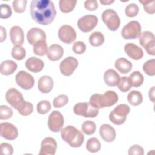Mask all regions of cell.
<instances>
[{"mask_svg":"<svg viewBox=\"0 0 155 155\" xmlns=\"http://www.w3.org/2000/svg\"><path fill=\"white\" fill-rule=\"evenodd\" d=\"M130 108L128 105L124 104H119L110 112L109 119L110 121L115 125H122L125 122L127 116L130 113Z\"/></svg>","mask_w":155,"mask_h":155,"instance_id":"277c9868","label":"cell"},{"mask_svg":"<svg viewBox=\"0 0 155 155\" xmlns=\"http://www.w3.org/2000/svg\"><path fill=\"white\" fill-rule=\"evenodd\" d=\"M25 65L29 71L33 73H38L43 69L44 63L42 60L36 57H31L26 60Z\"/></svg>","mask_w":155,"mask_h":155,"instance_id":"7402d4cb","label":"cell"},{"mask_svg":"<svg viewBox=\"0 0 155 155\" xmlns=\"http://www.w3.org/2000/svg\"><path fill=\"white\" fill-rule=\"evenodd\" d=\"M142 4L145 11L149 14H154L155 13V1H139Z\"/></svg>","mask_w":155,"mask_h":155,"instance_id":"7bdbcfd3","label":"cell"},{"mask_svg":"<svg viewBox=\"0 0 155 155\" xmlns=\"http://www.w3.org/2000/svg\"><path fill=\"white\" fill-rule=\"evenodd\" d=\"M58 37L62 42L69 44L75 41L76 32L71 26L63 25L59 29Z\"/></svg>","mask_w":155,"mask_h":155,"instance_id":"4fadbf2b","label":"cell"},{"mask_svg":"<svg viewBox=\"0 0 155 155\" xmlns=\"http://www.w3.org/2000/svg\"><path fill=\"white\" fill-rule=\"evenodd\" d=\"M13 115V110L7 105L0 106V119L2 120L8 119Z\"/></svg>","mask_w":155,"mask_h":155,"instance_id":"b9f144b4","label":"cell"},{"mask_svg":"<svg viewBox=\"0 0 155 155\" xmlns=\"http://www.w3.org/2000/svg\"><path fill=\"white\" fill-rule=\"evenodd\" d=\"M15 79L18 85L24 90H27L32 88L35 84L33 77L24 70L19 71L16 74Z\"/></svg>","mask_w":155,"mask_h":155,"instance_id":"8fae6325","label":"cell"},{"mask_svg":"<svg viewBox=\"0 0 155 155\" xmlns=\"http://www.w3.org/2000/svg\"><path fill=\"white\" fill-rule=\"evenodd\" d=\"M132 87L137 88L141 86L143 82V76L140 72L138 71H133L128 77Z\"/></svg>","mask_w":155,"mask_h":155,"instance_id":"f1b7e54d","label":"cell"},{"mask_svg":"<svg viewBox=\"0 0 155 155\" xmlns=\"http://www.w3.org/2000/svg\"><path fill=\"white\" fill-rule=\"evenodd\" d=\"M46 54L49 60L56 61L62 57L64 54V49L61 45L54 44L48 47Z\"/></svg>","mask_w":155,"mask_h":155,"instance_id":"44dd1931","label":"cell"},{"mask_svg":"<svg viewBox=\"0 0 155 155\" xmlns=\"http://www.w3.org/2000/svg\"><path fill=\"white\" fill-rule=\"evenodd\" d=\"M129 155H143V148L139 145H134L128 150Z\"/></svg>","mask_w":155,"mask_h":155,"instance_id":"bcb514c9","label":"cell"},{"mask_svg":"<svg viewBox=\"0 0 155 155\" xmlns=\"http://www.w3.org/2000/svg\"><path fill=\"white\" fill-rule=\"evenodd\" d=\"M61 136L64 142L74 148L81 147L84 141V136L82 132L72 125L61 129Z\"/></svg>","mask_w":155,"mask_h":155,"instance_id":"3957f363","label":"cell"},{"mask_svg":"<svg viewBox=\"0 0 155 155\" xmlns=\"http://www.w3.org/2000/svg\"><path fill=\"white\" fill-rule=\"evenodd\" d=\"M64 124L62 114L58 111H53L49 115L48 119V127L50 131L57 133L61 131Z\"/></svg>","mask_w":155,"mask_h":155,"instance_id":"30bf717a","label":"cell"},{"mask_svg":"<svg viewBox=\"0 0 155 155\" xmlns=\"http://www.w3.org/2000/svg\"><path fill=\"white\" fill-rule=\"evenodd\" d=\"M101 143L96 137L90 138L86 143V148L90 153H97L101 149Z\"/></svg>","mask_w":155,"mask_h":155,"instance_id":"1f68e13d","label":"cell"},{"mask_svg":"<svg viewBox=\"0 0 155 155\" xmlns=\"http://www.w3.org/2000/svg\"><path fill=\"white\" fill-rule=\"evenodd\" d=\"M85 8L89 11H94L98 7V3L96 0H87L84 2Z\"/></svg>","mask_w":155,"mask_h":155,"instance_id":"c3c4849f","label":"cell"},{"mask_svg":"<svg viewBox=\"0 0 155 155\" xmlns=\"http://www.w3.org/2000/svg\"><path fill=\"white\" fill-rule=\"evenodd\" d=\"M12 11L9 5L7 4H2L1 5L0 18L1 19H7L11 16Z\"/></svg>","mask_w":155,"mask_h":155,"instance_id":"ee69618b","label":"cell"},{"mask_svg":"<svg viewBox=\"0 0 155 155\" xmlns=\"http://www.w3.org/2000/svg\"><path fill=\"white\" fill-rule=\"evenodd\" d=\"M104 80L107 85L115 87L120 81V76L114 70L108 69L104 73Z\"/></svg>","mask_w":155,"mask_h":155,"instance_id":"cb8c5ba5","label":"cell"},{"mask_svg":"<svg viewBox=\"0 0 155 155\" xmlns=\"http://www.w3.org/2000/svg\"><path fill=\"white\" fill-rule=\"evenodd\" d=\"M47 44L46 41H40L33 45V51L34 54L38 56H42L47 54Z\"/></svg>","mask_w":155,"mask_h":155,"instance_id":"4dcf8cb0","label":"cell"},{"mask_svg":"<svg viewBox=\"0 0 155 155\" xmlns=\"http://www.w3.org/2000/svg\"><path fill=\"white\" fill-rule=\"evenodd\" d=\"M17 64L12 60H5L1 64L0 71L1 73L5 76L13 74L17 69Z\"/></svg>","mask_w":155,"mask_h":155,"instance_id":"484cf974","label":"cell"},{"mask_svg":"<svg viewBox=\"0 0 155 155\" xmlns=\"http://www.w3.org/2000/svg\"><path fill=\"white\" fill-rule=\"evenodd\" d=\"M10 38L14 45H21L24 40V31L21 27L18 25L13 26L10 30Z\"/></svg>","mask_w":155,"mask_h":155,"instance_id":"ffe728a7","label":"cell"},{"mask_svg":"<svg viewBox=\"0 0 155 155\" xmlns=\"http://www.w3.org/2000/svg\"><path fill=\"white\" fill-rule=\"evenodd\" d=\"M72 50L74 53L77 54H81L85 51L86 45L84 42L77 41L74 43Z\"/></svg>","mask_w":155,"mask_h":155,"instance_id":"f6af8a7d","label":"cell"},{"mask_svg":"<svg viewBox=\"0 0 155 155\" xmlns=\"http://www.w3.org/2000/svg\"><path fill=\"white\" fill-rule=\"evenodd\" d=\"M78 66V60L72 56H68L62 60L59 65L61 73L65 76H69L73 74Z\"/></svg>","mask_w":155,"mask_h":155,"instance_id":"7c38bea8","label":"cell"},{"mask_svg":"<svg viewBox=\"0 0 155 155\" xmlns=\"http://www.w3.org/2000/svg\"><path fill=\"white\" fill-rule=\"evenodd\" d=\"M0 134L3 138L13 140L18 136L17 128L11 123L2 122L0 124Z\"/></svg>","mask_w":155,"mask_h":155,"instance_id":"5bb4252c","label":"cell"},{"mask_svg":"<svg viewBox=\"0 0 155 155\" xmlns=\"http://www.w3.org/2000/svg\"><path fill=\"white\" fill-rule=\"evenodd\" d=\"M141 34V26L137 21H131L122 28L121 35L125 39H134Z\"/></svg>","mask_w":155,"mask_h":155,"instance_id":"8992f818","label":"cell"},{"mask_svg":"<svg viewBox=\"0 0 155 155\" xmlns=\"http://www.w3.org/2000/svg\"><path fill=\"white\" fill-rule=\"evenodd\" d=\"M27 39L30 44L34 45L40 41H46V34L41 28L33 27L28 31Z\"/></svg>","mask_w":155,"mask_h":155,"instance_id":"e0dca14e","label":"cell"},{"mask_svg":"<svg viewBox=\"0 0 155 155\" xmlns=\"http://www.w3.org/2000/svg\"><path fill=\"white\" fill-rule=\"evenodd\" d=\"M148 96L152 102H154V87H152V88L150 90Z\"/></svg>","mask_w":155,"mask_h":155,"instance_id":"f907efd6","label":"cell"},{"mask_svg":"<svg viewBox=\"0 0 155 155\" xmlns=\"http://www.w3.org/2000/svg\"><path fill=\"white\" fill-rule=\"evenodd\" d=\"M126 54L134 60H139L143 56L142 49L133 43H127L124 46Z\"/></svg>","mask_w":155,"mask_h":155,"instance_id":"d6986e66","label":"cell"},{"mask_svg":"<svg viewBox=\"0 0 155 155\" xmlns=\"http://www.w3.org/2000/svg\"><path fill=\"white\" fill-rule=\"evenodd\" d=\"M98 18L93 15H87L79 19L78 27L79 30L84 33L91 31L97 25Z\"/></svg>","mask_w":155,"mask_h":155,"instance_id":"9c48e42d","label":"cell"},{"mask_svg":"<svg viewBox=\"0 0 155 155\" xmlns=\"http://www.w3.org/2000/svg\"><path fill=\"white\" fill-rule=\"evenodd\" d=\"M82 131L87 135H91L93 134L96 128V124L93 121L87 120L85 121L82 125Z\"/></svg>","mask_w":155,"mask_h":155,"instance_id":"d590c367","label":"cell"},{"mask_svg":"<svg viewBox=\"0 0 155 155\" xmlns=\"http://www.w3.org/2000/svg\"><path fill=\"white\" fill-rule=\"evenodd\" d=\"M117 87H118V88L123 93L128 91L132 87L130 82V80L128 79V77H126V76L121 77L117 84Z\"/></svg>","mask_w":155,"mask_h":155,"instance_id":"74e56055","label":"cell"},{"mask_svg":"<svg viewBox=\"0 0 155 155\" xmlns=\"http://www.w3.org/2000/svg\"><path fill=\"white\" fill-rule=\"evenodd\" d=\"M99 134L101 138L107 142L114 141L116 136L114 128L108 124H104L100 127Z\"/></svg>","mask_w":155,"mask_h":155,"instance_id":"ac0fdd59","label":"cell"},{"mask_svg":"<svg viewBox=\"0 0 155 155\" xmlns=\"http://www.w3.org/2000/svg\"><path fill=\"white\" fill-rule=\"evenodd\" d=\"M26 4V0H14L12 3V6L15 12L21 13L25 10Z\"/></svg>","mask_w":155,"mask_h":155,"instance_id":"ab89813d","label":"cell"},{"mask_svg":"<svg viewBox=\"0 0 155 155\" xmlns=\"http://www.w3.org/2000/svg\"><path fill=\"white\" fill-rule=\"evenodd\" d=\"M103 22L111 31H116L120 26V20L117 13L113 9L104 10L101 16Z\"/></svg>","mask_w":155,"mask_h":155,"instance_id":"5b68a950","label":"cell"},{"mask_svg":"<svg viewBox=\"0 0 155 155\" xmlns=\"http://www.w3.org/2000/svg\"><path fill=\"white\" fill-rule=\"evenodd\" d=\"M100 3L104 5H110L112 3H113L114 2V0H100L99 1Z\"/></svg>","mask_w":155,"mask_h":155,"instance_id":"816d5d0a","label":"cell"},{"mask_svg":"<svg viewBox=\"0 0 155 155\" xmlns=\"http://www.w3.org/2000/svg\"><path fill=\"white\" fill-rule=\"evenodd\" d=\"M118 95L114 91L108 90L103 94L95 93L90 98V104L97 109L111 107L117 103Z\"/></svg>","mask_w":155,"mask_h":155,"instance_id":"7a4b0ae2","label":"cell"},{"mask_svg":"<svg viewBox=\"0 0 155 155\" xmlns=\"http://www.w3.org/2000/svg\"><path fill=\"white\" fill-rule=\"evenodd\" d=\"M17 110L22 116H28L33 111V105L31 103L24 101L17 108Z\"/></svg>","mask_w":155,"mask_h":155,"instance_id":"d6a6232c","label":"cell"},{"mask_svg":"<svg viewBox=\"0 0 155 155\" xmlns=\"http://www.w3.org/2000/svg\"><path fill=\"white\" fill-rule=\"evenodd\" d=\"M74 113L84 117H95L98 115L99 109L94 108L90 102H79L73 107Z\"/></svg>","mask_w":155,"mask_h":155,"instance_id":"52a82bcc","label":"cell"},{"mask_svg":"<svg viewBox=\"0 0 155 155\" xmlns=\"http://www.w3.org/2000/svg\"><path fill=\"white\" fill-rule=\"evenodd\" d=\"M0 30H1V35H0V42H2L4 41L6 39V30L5 28L3 26L0 27Z\"/></svg>","mask_w":155,"mask_h":155,"instance_id":"681fc988","label":"cell"},{"mask_svg":"<svg viewBox=\"0 0 155 155\" xmlns=\"http://www.w3.org/2000/svg\"><path fill=\"white\" fill-rule=\"evenodd\" d=\"M51 104L50 102L46 100L41 101L38 103L36 106L37 111L41 114H45L47 113L51 110Z\"/></svg>","mask_w":155,"mask_h":155,"instance_id":"8d00e7d4","label":"cell"},{"mask_svg":"<svg viewBox=\"0 0 155 155\" xmlns=\"http://www.w3.org/2000/svg\"><path fill=\"white\" fill-rule=\"evenodd\" d=\"M68 102V97L65 94H60L56 97L53 101V107L55 108H61L65 105Z\"/></svg>","mask_w":155,"mask_h":155,"instance_id":"f35d334b","label":"cell"},{"mask_svg":"<svg viewBox=\"0 0 155 155\" xmlns=\"http://www.w3.org/2000/svg\"><path fill=\"white\" fill-rule=\"evenodd\" d=\"M13 153V148L12 146L8 143H2L1 144V153L2 154L12 155Z\"/></svg>","mask_w":155,"mask_h":155,"instance_id":"7dc6e473","label":"cell"},{"mask_svg":"<svg viewBox=\"0 0 155 155\" xmlns=\"http://www.w3.org/2000/svg\"><path fill=\"white\" fill-rule=\"evenodd\" d=\"M30 10L32 19L41 25L50 24L56 15L54 3L50 0H33Z\"/></svg>","mask_w":155,"mask_h":155,"instance_id":"6da1fadb","label":"cell"},{"mask_svg":"<svg viewBox=\"0 0 155 155\" xmlns=\"http://www.w3.org/2000/svg\"><path fill=\"white\" fill-rule=\"evenodd\" d=\"M139 13V7L134 3H131L125 7V13L126 16L130 18L136 16Z\"/></svg>","mask_w":155,"mask_h":155,"instance_id":"60d3db41","label":"cell"},{"mask_svg":"<svg viewBox=\"0 0 155 155\" xmlns=\"http://www.w3.org/2000/svg\"><path fill=\"white\" fill-rule=\"evenodd\" d=\"M143 71L148 76H153L155 75V60L150 59L145 62L143 65Z\"/></svg>","mask_w":155,"mask_h":155,"instance_id":"e575fe53","label":"cell"},{"mask_svg":"<svg viewBox=\"0 0 155 155\" xmlns=\"http://www.w3.org/2000/svg\"><path fill=\"white\" fill-rule=\"evenodd\" d=\"M76 0H60L59 1L60 10L65 13L71 12L75 7Z\"/></svg>","mask_w":155,"mask_h":155,"instance_id":"f546056e","label":"cell"},{"mask_svg":"<svg viewBox=\"0 0 155 155\" xmlns=\"http://www.w3.org/2000/svg\"><path fill=\"white\" fill-rule=\"evenodd\" d=\"M116 69L122 74L129 73L132 69V63L124 58L117 59L114 64Z\"/></svg>","mask_w":155,"mask_h":155,"instance_id":"d4e9b609","label":"cell"},{"mask_svg":"<svg viewBox=\"0 0 155 155\" xmlns=\"http://www.w3.org/2000/svg\"><path fill=\"white\" fill-rule=\"evenodd\" d=\"M5 99L13 108L16 110L24 101L22 93L13 88L7 90L5 94Z\"/></svg>","mask_w":155,"mask_h":155,"instance_id":"9a60e30c","label":"cell"},{"mask_svg":"<svg viewBox=\"0 0 155 155\" xmlns=\"http://www.w3.org/2000/svg\"><path fill=\"white\" fill-rule=\"evenodd\" d=\"M53 81L49 76H42L38 80V88L42 93H48L50 92L53 88Z\"/></svg>","mask_w":155,"mask_h":155,"instance_id":"603a6c76","label":"cell"},{"mask_svg":"<svg viewBox=\"0 0 155 155\" xmlns=\"http://www.w3.org/2000/svg\"><path fill=\"white\" fill-rule=\"evenodd\" d=\"M56 148L57 143L55 139L51 137H47L41 142L39 154L40 155H54L56 153Z\"/></svg>","mask_w":155,"mask_h":155,"instance_id":"2e32d148","label":"cell"},{"mask_svg":"<svg viewBox=\"0 0 155 155\" xmlns=\"http://www.w3.org/2000/svg\"><path fill=\"white\" fill-rule=\"evenodd\" d=\"M105 38L104 35L99 31L92 33L89 37V42L91 45L93 47H99L104 44Z\"/></svg>","mask_w":155,"mask_h":155,"instance_id":"83f0119b","label":"cell"},{"mask_svg":"<svg viewBox=\"0 0 155 155\" xmlns=\"http://www.w3.org/2000/svg\"><path fill=\"white\" fill-rule=\"evenodd\" d=\"M139 43L148 54L155 55V37L152 32L145 31L141 33L139 36Z\"/></svg>","mask_w":155,"mask_h":155,"instance_id":"ba28073f","label":"cell"},{"mask_svg":"<svg viewBox=\"0 0 155 155\" xmlns=\"http://www.w3.org/2000/svg\"><path fill=\"white\" fill-rule=\"evenodd\" d=\"M12 56L16 60H22L26 56V51L21 45H15L11 52Z\"/></svg>","mask_w":155,"mask_h":155,"instance_id":"836d02e7","label":"cell"},{"mask_svg":"<svg viewBox=\"0 0 155 155\" xmlns=\"http://www.w3.org/2000/svg\"><path fill=\"white\" fill-rule=\"evenodd\" d=\"M127 100L130 104L133 106L140 105L143 101L142 93L137 90L131 91L127 96Z\"/></svg>","mask_w":155,"mask_h":155,"instance_id":"4316f807","label":"cell"}]
</instances>
